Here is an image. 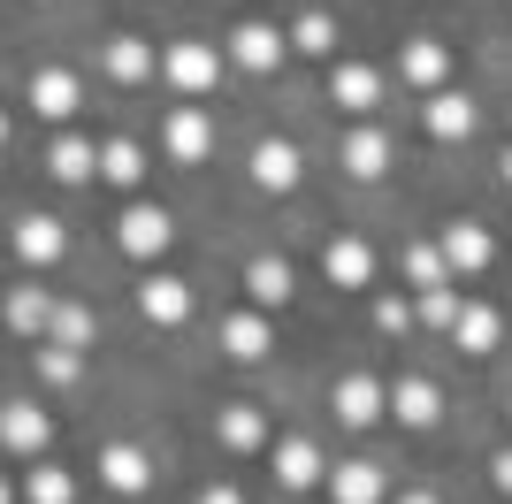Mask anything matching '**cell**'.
I'll return each mask as SVG.
<instances>
[{"label": "cell", "mask_w": 512, "mask_h": 504, "mask_svg": "<svg viewBox=\"0 0 512 504\" xmlns=\"http://www.w3.org/2000/svg\"><path fill=\"white\" fill-rule=\"evenodd\" d=\"M199 504H245V497H237L230 482H214V489H199Z\"/></svg>", "instance_id": "37"}, {"label": "cell", "mask_w": 512, "mask_h": 504, "mask_svg": "<svg viewBox=\"0 0 512 504\" xmlns=\"http://www.w3.org/2000/svg\"><path fill=\"white\" fill-rule=\"evenodd\" d=\"M39 375L46 382H69V375H77V352H54V344H46V352H39Z\"/></svg>", "instance_id": "35"}, {"label": "cell", "mask_w": 512, "mask_h": 504, "mask_svg": "<svg viewBox=\"0 0 512 504\" xmlns=\"http://www.w3.org/2000/svg\"><path fill=\"white\" fill-rule=\"evenodd\" d=\"M490 482H497V489L512 497V451H497V459H490Z\"/></svg>", "instance_id": "36"}, {"label": "cell", "mask_w": 512, "mask_h": 504, "mask_svg": "<svg viewBox=\"0 0 512 504\" xmlns=\"http://www.w3.org/2000/svg\"><path fill=\"white\" fill-rule=\"evenodd\" d=\"M92 336H100L92 306H54V329H46V344H54V352H85Z\"/></svg>", "instance_id": "22"}, {"label": "cell", "mask_w": 512, "mask_h": 504, "mask_svg": "<svg viewBox=\"0 0 512 504\" xmlns=\"http://www.w3.org/2000/svg\"><path fill=\"white\" fill-rule=\"evenodd\" d=\"M299 176L306 168H299V146H291V138H260L253 146V184L260 191H291Z\"/></svg>", "instance_id": "12"}, {"label": "cell", "mask_w": 512, "mask_h": 504, "mask_svg": "<svg viewBox=\"0 0 512 504\" xmlns=\"http://www.w3.org/2000/svg\"><path fill=\"white\" fill-rule=\"evenodd\" d=\"M62 222H54V214H23L16 222V260L23 268H54V260H62Z\"/></svg>", "instance_id": "10"}, {"label": "cell", "mask_w": 512, "mask_h": 504, "mask_svg": "<svg viewBox=\"0 0 512 504\" xmlns=\"http://www.w3.org/2000/svg\"><path fill=\"white\" fill-rule=\"evenodd\" d=\"M107 69H115L123 84H146L153 77V46L146 39H107Z\"/></svg>", "instance_id": "28"}, {"label": "cell", "mask_w": 512, "mask_h": 504, "mask_svg": "<svg viewBox=\"0 0 512 504\" xmlns=\"http://www.w3.org/2000/svg\"><path fill=\"white\" fill-rule=\"evenodd\" d=\"M291 46H299V54H329V46H337V16H299L291 23Z\"/></svg>", "instance_id": "32"}, {"label": "cell", "mask_w": 512, "mask_h": 504, "mask_svg": "<svg viewBox=\"0 0 512 504\" xmlns=\"http://www.w3.org/2000/svg\"><path fill=\"white\" fill-rule=\"evenodd\" d=\"M383 489H390V474L375 459H344V466H329V497L337 504H383Z\"/></svg>", "instance_id": "9"}, {"label": "cell", "mask_w": 512, "mask_h": 504, "mask_svg": "<svg viewBox=\"0 0 512 504\" xmlns=\"http://www.w3.org/2000/svg\"><path fill=\"white\" fill-rule=\"evenodd\" d=\"M169 77H176V92H214V77H222V54H214L207 39H176L169 46Z\"/></svg>", "instance_id": "3"}, {"label": "cell", "mask_w": 512, "mask_h": 504, "mask_svg": "<svg viewBox=\"0 0 512 504\" xmlns=\"http://www.w3.org/2000/svg\"><path fill=\"white\" fill-rule=\"evenodd\" d=\"M23 100L39 107L46 123H69V115L85 107V84L69 77V69H39V77H31V92H23Z\"/></svg>", "instance_id": "7"}, {"label": "cell", "mask_w": 512, "mask_h": 504, "mask_svg": "<svg viewBox=\"0 0 512 504\" xmlns=\"http://www.w3.org/2000/svg\"><path fill=\"white\" fill-rule=\"evenodd\" d=\"M505 184H512V146H505Z\"/></svg>", "instance_id": "40"}, {"label": "cell", "mask_w": 512, "mask_h": 504, "mask_svg": "<svg viewBox=\"0 0 512 504\" xmlns=\"http://www.w3.org/2000/svg\"><path fill=\"white\" fill-rule=\"evenodd\" d=\"M444 69H451L444 39H413V46H406V77L421 84V92H444Z\"/></svg>", "instance_id": "23"}, {"label": "cell", "mask_w": 512, "mask_h": 504, "mask_svg": "<svg viewBox=\"0 0 512 504\" xmlns=\"http://www.w3.org/2000/svg\"><path fill=\"white\" fill-rule=\"evenodd\" d=\"M46 168H54L62 184H85L92 168H100V146H85V138H54V153H46Z\"/></svg>", "instance_id": "25"}, {"label": "cell", "mask_w": 512, "mask_h": 504, "mask_svg": "<svg viewBox=\"0 0 512 504\" xmlns=\"http://www.w3.org/2000/svg\"><path fill=\"white\" fill-rule=\"evenodd\" d=\"M344 168H352V176H383L390 168V138L383 130H352V138H344Z\"/></svg>", "instance_id": "24"}, {"label": "cell", "mask_w": 512, "mask_h": 504, "mask_svg": "<svg viewBox=\"0 0 512 504\" xmlns=\"http://www.w3.org/2000/svg\"><path fill=\"white\" fill-rule=\"evenodd\" d=\"M428 138H451V146H459V138H467L474 130V100H459V92H428Z\"/></svg>", "instance_id": "18"}, {"label": "cell", "mask_w": 512, "mask_h": 504, "mask_svg": "<svg viewBox=\"0 0 512 504\" xmlns=\"http://www.w3.org/2000/svg\"><path fill=\"white\" fill-rule=\"evenodd\" d=\"M0 146H8V115H0Z\"/></svg>", "instance_id": "41"}, {"label": "cell", "mask_w": 512, "mask_h": 504, "mask_svg": "<svg viewBox=\"0 0 512 504\" xmlns=\"http://www.w3.org/2000/svg\"><path fill=\"white\" fill-rule=\"evenodd\" d=\"M100 176H107V184H138V176H146V153H138V146H130V138H115V146H100Z\"/></svg>", "instance_id": "29"}, {"label": "cell", "mask_w": 512, "mask_h": 504, "mask_svg": "<svg viewBox=\"0 0 512 504\" xmlns=\"http://www.w3.org/2000/svg\"><path fill=\"white\" fill-rule=\"evenodd\" d=\"M398 504H436V497H428V489H413V497H398Z\"/></svg>", "instance_id": "38"}, {"label": "cell", "mask_w": 512, "mask_h": 504, "mask_svg": "<svg viewBox=\"0 0 512 504\" xmlns=\"http://www.w3.org/2000/svg\"><path fill=\"white\" fill-rule=\"evenodd\" d=\"M100 482L115 489V497H138V489L153 482L146 451H138V443H107V451H100Z\"/></svg>", "instance_id": "13"}, {"label": "cell", "mask_w": 512, "mask_h": 504, "mask_svg": "<svg viewBox=\"0 0 512 504\" xmlns=\"http://www.w3.org/2000/svg\"><path fill=\"white\" fill-rule=\"evenodd\" d=\"M245 298H253V314L260 306H283V298H291V260H276V252L245 260Z\"/></svg>", "instance_id": "14"}, {"label": "cell", "mask_w": 512, "mask_h": 504, "mask_svg": "<svg viewBox=\"0 0 512 504\" xmlns=\"http://www.w3.org/2000/svg\"><path fill=\"white\" fill-rule=\"evenodd\" d=\"M406 283H413V291H444V283H451L444 252H436V245H413L406 252Z\"/></svg>", "instance_id": "30"}, {"label": "cell", "mask_w": 512, "mask_h": 504, "mask_svg": "<svg viewBox=\"0 0 512 504\" xmlns=\"http://www.w3.org/2000/svg\"><path fill=\"white\" fill-rule=\"evenodd\" d=\"M0 314H8V329H16V336H46V329H54V298H46L39 283H23V291H8Z\"/></svg>", "instance_id": "16"}, {"label": "cell", "mask_w": 512, "mask_h": 504, "mask_svg": "<svg viewBox=\"0 0 512 504\" xmlns=\"http://www.w3.org/2000/svg\"><path fill=\"white\" fill-rule=\"evenodd\" d=\"M329 405H337V420H344V428H367V420H383L390 390H383L375 375H344L337 390H329Z\"/></svg>", "instance_id": "4"}, {"label": "cell", "mask_w": 512, "mask_h": 504, "mask_svg": "<svg viewBox=\"0 0 512 504\" xmlns=\"http://www.w3.org/2000/svg\"><path fill=\"white\" fill-rule=\"evenodd\" d=\"M321 268H329L337 291H367V283H375V252H367L360 237H329V245H321Z\"/></svg>", "instance_id": "5"}, {"label": "cell", "mask_w": 512, "mask_h": 504, "mask_svg": "<svg viewBox=\"0 0 512 504\" xmlns=\"http://www.w3.org/2000/svg\"><path fill=\"white\" fill-rule=\"evenodd\" d=\"M329 100H337V107H352V115H375V107H383V69L344 62L337 77H329Z\"/></svg>", "instance_id": "11"}, {"label": "cell", "mask_w": 512, "mask_h": 504, "mask_svg": "<svg viewBox=\"0 0 512 504\" xmlns=\"http://www.w3.org/2000/svg\"><path fill=\"white\" fill-rule=\"evenodd\" d=\"M436 252H444L451 283H459V275H482V268H490V230H482V222H444Z\"/></svg>", "instance_id": "1"}, {"label": "cell", "mask_w": 512, "mask_h": 504, "mask_svg": "<svg viewBox=\"0 0 512 504\" xmlns=\"http://www.w3.org/2000/svg\"><path fill=\"white\" fill-rule=\"evenodd\" d=\"M207 146H214V123L199 115V107H176L169 115V153L176 161H207Z\"/></svg>", "instance_id": "19"}, {"label": "cell", "mask_w": 512, "mask_h": 504, "mask_svg": "<svg viewBox=\"0 0 512 504\" xmlns=\"http://www.w3.org/2000/svg\"><path fill=\"white\" fill-rule=\"evenodd\" d=\"M138 314H146L153 329H176V321L192 314V291H184V275H146V283H138Z\"/></svg>", "instance_id": "6"}, {"label": "cell", "mask_w": 512, "mask_h": 504, "mask_svg": "<svg viewBox=\"0 0 512 504\" xmlns=\"http://www.w3.org/2000/svg\"><path fill=\"white\" fill-rule=\"evenodd\" d=\"M169 214H161V207H130L123 214V222H115V245H123L130 252V260H161V252H169Z\"/></svg>", "instance_id": "2"}, {"label": "cell", "mask_w": 512, "mask_h": 504, "mask_svg": "<svg viewBox=\"0 0 512 504\" xmlns=\"http://www.w3.org/2000/svg\"><path fill=\"white\" fill-rule=\"evenodd\" d=\"M390 413L406 420V428H428V420H436V382H428V375L390 382Z\"/></svg>", "instance_id": "21"}, {"label": "cell", "mask_w": 512, "mask_h": 504, "mask_svg": "<svg viewBox=\"0 0 512 504\" xmlns=\"http://www.w3.org/2000/svg\"><path fill=\"white\" fill-rule=\"evenodd\" d=\"M46 436H54V420H46L39 405H8V413H0V443H8V451H23V459H31V451H46Z\"/></svg>", "instance_id": "15"}, {"label": "cell", "mask_w": 512, "mask_h": 504, "mask_svg": "<svg viewBox=\"0 0 512 504\" xmlns=\"http://www.w3.org/2000/svg\"><path fill=\"white\" fill-rule=\"evenodd\" d=\"M69 497H77V482L62 466H31V504H69Z\"/></svg>", "instance_id": "33"}, {"label": "cell", "mask_w": 512, "mask_h": 504, "mask_svg": "<svg viewBox=\"0 0 512 504\" xmlns=\"http://www.w3.org/2000/svg\"><path fill=\"white\" fill-rule=\"evenodd\" d=\"M268 344H276V336H268V314H253V306L222 321V352H230V359H260Z\"/></svg>", "instance_id": "20"}, {"label": "cell", "mask_w": 512, "mask_h": 504, "mask_svg": "<svg viewBox=\"0 0 512 504\" xmlns=\"http://www.w3.org/2000/svg\"><path fill=\"white\" fill-rule=\"evenodd\" d=\"M222 443H230V451H260V443H268L260 405H230V413H222Z\"/></svg>", "instance_id": "27"}, {"label": "cell", "mask_w": 512, "mask_h": 504, "mask_svg": "<svg viewBox=\"0 0 512 504\" xmlns=\"http://www.w3.org/2000/svg\"><path fill=\"white\" fill-rule=\"evenodd\" d=\"M276 482H283V489H314V482H321V451H314L306 436H283V443H276Z\"/></svg>", "instance_id": "17"}, {"label": "cell", "mask_w": 512, "mask_h": 504, "mask_svg": "<svg viewBox=\"0 0 512 504\" xmlns=\"http://www.w3.org/2000/svg\"><path fill=\"white\" fill-rule=\"evenodd\" d=\"M497 329H505V321H497V306H467L451 336H459V352H474V359H482V352H497Z\"/></svg>", "instance_id": "26"}, {"label": "cell", "mask_w": 512, "mask_h": 504, "mask_svg": "<svg viewBox=\"0 0 512 504\" xmlns=\"http://www.w3.org/2000/svg\"><path fill=\"white\" fill-rule=\"evenodd\" d=\"M0 504H16V489H8V474H0Z\"/></svg>", "instance_id": "39"}, {"label": "cell", "mask_w": 512, "mask_h": 504, "mask_svg": "<svg viewBox=\"0 0 512 504\" xmlns=\"http://www.w3.org/2000/svg\"><path fill=\"white\" fill-rule=\"evenodd\" d=\"M413 321H421V314H413L406 298H375V329H390V336H406Z\"/></svg>", "instance_id": "34"}, {"label": "cell", "mask_w": 512, "mask_h": 504, "mask_svg": "<svg viewBox=\"0 0 512 504\" xmlns=\"http://www.w3.org/2000/svg\"><path fill=\"white\" fill-rule=\"evenodd\" d=\"M459 314H467V298L451 291V283H444V291H421V321H428V329H459Z\"/></svg>", "instance_id": "31"}, {"label": "cell", "mask_w": 512, "mask_h": 504, "mask_svg": "<svg viewBox=\"0 0 512 504\" xmlns=\"http://www.w3.org/2000/svg\"><path fill=\"white\" fill-rule=\"evenodd\" d=\"M283 46H291V31H276V23H237L230 31V62L237 69H276Z\"/></svg>", "instance_id": "8"}]
</instances>
